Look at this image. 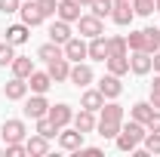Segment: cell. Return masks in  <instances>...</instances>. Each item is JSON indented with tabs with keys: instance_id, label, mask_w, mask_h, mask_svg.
Instances as JSON below:
<instances>
[{
	"instance_id": "1",
	"label": "cell",
	"mask_w": 160,
	"mask_h": 157,
	"mask_svg": "<svg viewBox=\"0 0 160 157\" xmlns=\"http://www.w3.org/2000/svg\"><path fill=\"white\" fill-rule=\"evenodd\" d=\"M142 139H145V123L132 120L129 126H120V133H117V148H120V151H136Z\"/></svg>"
},
{
	"instance_id": "2",
	"label": "cell",
	"mask_w": 160,
	"mask_h": 157,
	"mask_svg": "<svg viewBox=\"0 0 160 157\" xmlns=\"http://www.w3.org/2000/svg\"><path fill=\"white\" fill-rule=\"evenodd\" d=\"M25 114L31 120H37V117H46L49 114V102L43 99V93H34V96L25 102Z\"/></svg>"
},
{
	"instance_id": "3",
	"label": "cell",
	"mask_w": 160,
	"mask_h": 157,
	"mask_svg": "<svg viewBox=\"0 0 160 157\" xmlns=\"http://www.w3.org/2000/svg\"><path fill=\"white\" fill-rule=\"evenodd\" d=\"M77 28H80V34L83 37H99V34H105V25H102L99 16H80L77 19Z\"/></svg>"
},
{
	"instance_id": "4",
	"label": "cell",
	"mask_w": 160,
	"mask_h": 157,
	"mask_svg": "<svg viewBox=\"0 0 160 157\" xmlns=\"http://www.w3.org/2000/svg\"><path fill=\"white\" fill-rule=\"evenodd\" d=\"M0 133H3V142L9 145V142H25V123L22 120H3V126H0Z\"/></svg>"
},
{
	"instance_id": "5",
	"label": "cell",
	"mask_w": 160,
	"mask_h": 157,
	"mask_svg": "<svg viewBox=\"0 0 160 157\" xmlns=\"http://www.w3.org/2000/svg\"><path fill=\"white\" fill-rule=\"evenodd\" d=\"M19 13H22V22L28 25V28H34V25H40V22L46 19L43 13H40V6H37V0H25L19 6Z\"/></svg>"
},
{
	"instance_id": "6",
	"label": "cell",
	"mask_w": 160,
	"mask_h": 157,
	"mask_svg": "<svg viewBox=\"0 0 160 157\" xmlns=\"http://www.w3.org/2000/svg\"><path fill=\"white\" fill-rule=\"evenodd\" d=\"M46 117H49V120L62 129V126H68V123L74 120V111H71V105L59 102V105H49V114H46Z\"/></svg>"
},
{
	"instance_id": "7",
	"label": "cell",
	"mask_w": 160,
	"mask_h": 157,
	"mask_svg": "<svg viewBox=\"0 0 160 157\" xmlns=\"http://www.w3.org/2000/svg\"><path fill=\"white\" fill-rule=\"evenodd\" d=\"M99 93H102L105 99H117L120 93H123V83H120V77L108 71V74H105V77L99 80Z\"/></svg>"
},
{
	"instance_id": "8",
	"label": "cell",
	"mask_w": 160,
	"mask_h": 157,
	"mask_svg": "<svg viewBox=\"0 0 160 157\" xmlns=\"http://www.w3.org/2000/svg\"><path fill=\"white\" fill-rule=\"evenodd\" d=\"M62 49H65V59H68V62H80V59H86V56H89V46H86L80 37H71Z\"/></svg>"
},
{
	"instance_id": "9",
	"label": "cell",
	"mask_w": 160,
	"mask_h": 157,
	"mask_svg": "<svg viewBox=\"0 0 160 157\" xmlns=\"http://www.w3.org/2000/svg\"><path fill=\"white\" fill-rule=\"evenodd\" d=\"M59 145L65 148V151H77L80 145H83V133H80V129H65V126H62L59 129Z\"/></svg>"
},
{
	"instance_id": "10",
	"label": "cell",
	"mask_w": 160,
	"mask_h": 157,
	"mask_svg": "<svg viewBox=\"0 0 160 157\" xmlns=\"http://www.w3.org/2000/svg\"><path fill=\"white\" fill-rule=\"evenodd\" d=\"M129 71H132V74H148V71H151V53H145V49H132Z\"/></svg>"
},
{
	"instance_id": "11",
	"label": "cell",
	"mask_w": 160,
	"mask_h": 157,
	"mask_svg": "<svg viewBox=\"0 0 160 157\" xmlns=\"http://www.w3.org/2000/svg\"><path fill=\"white\" fill-rule=\"evenodd\" d=\"M68 80H71L74 86H89V83H92V68H89V65H80V62H77V65L71 68Z\"/></svg>"
},
{
	"instance_id": "12",
	"label": "cell",
	"mask_w": 160,
	"mask_h": 157,
	"mask_svg": "<svg viewBox=\"0 0 160 157\" xmlns=\"http://www.w3.org/2000/svg\"><path fill=\"white\" fill-rule=\"evenodd\" d=\"M96 123H99V120H96V111H86V108H83L80 114H74V129H80L83 136H86V133H92V129H96Z\"/></svg>"
},
{
	"instance_id": "13",
	"label": "cell",
	"mask_w": 160,
	"mask_h": 157,
	"mask_svg": "<svg viewBox=\"0 0 160 157\" xmlns=\"http://www.w3.org/2000/svg\"><path fill=\"white\" fill-rule=\"evenodd\" d=\"M56 16H59L62 22H68V25H71V22H77V19H80V3H77V0H62Z\"/></svg>"
},
{
	"instance_id": "14",
	"label": "cell",
	"mask_w": 160,
	"mask_h": 157,
	"mask_svg": "<svg viewBox=\"0 0 160 157\" xmlns=\"http://www.w3.org/2000/svg\"><path fill=\"white\" fill-rule=\"evenodd\" d=\"M3 93H6V99H12V102H19V99L28 96V80H22V77H12L6 86H3Z\"/></svg>"
},
{
	"instance_id": "15",
	"label": "cell",
	"mask_w": 160,
	"mask_h": 157,
	"mask_svg": "<svg viewBox=\"0 0 160 157\" xmlns=\"http://www.w3.org/2000/svg\"><path fill=\"white\" fill-rule=\"evenodd\" d=\"M46 71H49V77L56 80V83H62V80H68V74H71V65H68V59L62 56V59H52V62H49Z\"/></svg>"
},
{
	"instance_id": "16",
	"label": "cell",
	"mask_w": 160,
	"mask_h": 157,
	"mask_svg": "<svg viewBox=\"0 0 160 157\" xmlns=\"http://www.w3.org/2000/svg\"><path fill=\"white\" fill-rule=\"evenodd\" d=\"M28 86H31L34 93H46V89L52 86V77H49V71H31V77H28Z\"/></svg>"
},
{
	"instance_id": "17",
	"label": "cell",
	"mask_w": 160,
	"mask_h": 157,
	"mask_svg": "<svg viewBox=\"0 0 160 157\" xmlns=\"http://www.w3.org/2000/svg\"><path fill=\"white\" fill-rule=\"evenodd\" d=\"M49 40L65 46V43L71 40V28H68V22H62V19H59V22H52V25H49Z\"/></svg>"
},
{
	"instance_id": "18",
	"label": "cell",
	"mask_w": 160,
	"mask_h": 157,
	"mask_svg": "<svg viewBox=\"0 0 160 157\" xmlns=\"http://www.w3.org/2000/svg\"><path fill=\"white\" fill-rule=\"evenodd\" d=\"M111 19L117 22V25H129V22L136 19V9H132L129 3H114V9H111Z\"/></svg>"
},
{
	"instance_id": "19",
	"label": "cell",
	"mask_w": 160,
	"mask_h": 157,
	"mask_svg": "<svg viewBox=\"0 0 160 157\" xmlns=\"http://www.w3.org/2000/svg\"><path fill=\"white\" fill-rule=\"evenodd\" d=\"M31 71H34V62L28 59V56H16V59H12V77L28 80V77H31Z\"/></svg>"
},
{
	"instance_id": "20",
	"label": "cell",
	"mask_w": 160,
	"mask_h": 157,
	"mask_svg": "<svg viewBox=\"0 0 160 157\" xmlns=\"http://www.w3.org/2000/svg\"><path fill=\"white\" fill-rule=\"evenodd\" d=\"M89 59H96V62L108 59V37H105V34L92 37V43H89Z\"/></svg>"
},
{
	"instance_id": "21",
	"label": "cell",
	"mask_w": 160,
	"mask_h": 157,
	"mask_svg": "<svg viewBox=\"0 0 160 157\" xmlns=\"http://www.w3.org/2000/svg\"><path fill=\"white\" fill-rule=\"evenodd\" d=\"M80 105L86 108V111H102V105H105V96H102L99 89H86L83 99H80Z\"/></svg>"
},
{
	"instance_id": "22",
	"label": "cell",
	"mask_w": 160,
	"mask_h": 157,
	"mask_svg": "<svg viewBox=\"0 0 160 157\" xmlns=\"http://www.w3.org/2000/svg\"><path fill=\"white\" fill-rule=\"evenodd\" d=\"M28 40V25L22 22V25H9L6 28V43H12V46H19V43H25Z\"/></svg>"
},
{
	"instance_id": "23",
	"label": "cell",
	"mask_w": 160,
	"mask_h": 157,
	"mask_svg": "<svg viewBox=\"0 0 160 157\" xmlns=\"http://www.w3.org/2000/svg\"><path fill=\"white\" fill-rule=\"evenodd\" d=\"M25 148H28V154H37V157H40V154H46V151H49V139L37 133V136H31L28 142H25Z\"/></svg>"
},
{
	"instance_id": "24",
	"label": "cell",
	"mask_w": 160,
	"mask_h": 157,
	"mask_svg": "<svg viewBox=\"0 0 160 157\" xmlns=\"http://www.w3.org/2000/svg\"><path fill=\"white\" fill-rule=\"evenodd\" d=\"M37 56H40L43 62H52V59H62V56H65V49H62V43H52V40H49V43H43V46L37 49Z\"/></svg>"
},
{
	"instance_id": "25",
	"label": "cell",
	"mask_w": 160,
	"mask_h": 157,
	"mask_svg": "<svg viewBox=\"0 0 160 157\" xmlns=\"http://www.w3.org/2000/svg\"><path fill=\"white\" fill-rule=\"evenodd\" d=\"M108 71L111 74H129V56H108Z\"/></svg>"
},
{
	"instance_id": "26",
	"label": "cell",
	"mask_w": 160,
	"mask_h": 157,
	"mask_svg": "<svg viewBox=\"0 0 160 157\" xmlns=\"http://www.w3.org/2000/svg\"><path fill=\"white\" fill-rule=\"evenodd\" d=\"M151 114H154V105H151V102H136V105H132V120L148 123V120H151Z\"/></svg>"
},
{
	"instance_id": "27",
	"label": "cell",
	"mask_w": 160,
	"mask_h": 157,
	"mask_svg": "<svg viewBox=\"0 0 160 157\" xmlns=\"http://www.w3.org/2000/svg\"><path fill=\"white\" fill-rule=\"evenodd\" d=\"M102 120H111V123H123V108L117 102H108L102 105Z\"/></svg>"
},
{
	"instance_id": "28",
	"label": "cell",
	"mask_w": 160,
	"mask_h": 157,
	"mask_svg": "<svg viewBox=\"0 0 160 157\" xmlns=\"http://www.w3.org/2000/svg\"><path fill=\"white\" fill-rule=\"evenodd\" d=\"M145 53H157L160 49V28H145Z\"/></svg>"
},
{
	"instance_id": "29",
	"label": "cell",
	"mask_w": 160,
	"mask_h": 157,
	"mask_svg": "<svg viewBox=\"0 0 160 157\" xmlns=\"http://www.w3.org/2000/svg\"><path fill=\"white\" fill-rule=\"evenodd\" d=\"M120 126H123V123H111V120H99V123H96V129H99L102 139H117Z\"/></svg>"
},
{
	"instance_id": "30",
	"label": "cell",
	"mask_w": 160,
	"mask_h": 157,
	"mask_svg": "<svg viewBox=\"0 0 160 157\" xmlns=\"http://www.w3.org/2000/svg\"><path fill=\"white\" fill-rule=\"evenodd\" d=\"M126 49H129L126 37H108V56H126Z\"/></svg>"
},
{
	"instance_id": "31",
	"label": "cell",
	"mask_w": 160,
	"mask_h": 157,
	"mask_svg": "<svg viewBox=\"0 0 160 157\" xmlns=\"http://www.w3.org/2000/svg\"><path fill=\"white\" fill-rule=\"evenodd\" d=\"M37 133L46 136V139H52V136H59V126H56L49 117H37Z\"/></svg>"
},
{
	"instance_id": "32",
	"label": "cell",
	"mask_w": 160,
	"mask_h": 157,
	"mask_svg": "<svg viewBox=\"0 0 160 157\" xmlns=\"http://www.w3.org/2000/svg\"><path fill=\"white\" fill-rule=\"evenodd\" d=\"M142 142H145V148H148V154H160V133H151V129H148Z\"/></svg>"
},
{
	"instance_id": "33",
	"label": "cell",
	"mask_w": 160,
	"mask_h": 157,
	"mask_svg": "<svg viewBox=\"0 0 160 157\" xmlns=\"http://www.w3.org/2000/svg\"><path fill=\"white\" fill-rule=\"evenodd\" d=\"M111 9H114V0H92V16H111Z\"/></svg>"
},
{
	"instance_id": "34",
	"label": "cell",
	"mask_w": 160,
	"mask_h": 157,
	"mask_svg": "<svg viewBox=\"0 0 160 157\" xmlns=\"http://www.w3.org/2000/svg\"><path fill=\"white\" fill-rule=\"evenodd\" d=\"M12 59H16V53H12V43H0V68L12 65Z\"/></svg>"
},
{
	"instance_id": "35",
	"label": "cell",
	"mask_w": 160,
	"mask_h": 157,
	"mask_svg": "<svg viewBox=\"0 0 160 157\" xmlns=\"http://www.w3.org/2000/svg\"><path fill=\"white\" fill-rule=\"evenodd\" d=\"M132 9H136V16H151L157 6H154V0H136V3H132Z\"/></svg>"
},
{
	"instance_id": "36",
	"label": "cell",
	"mask_w": 160,
	"mask_h": 157,
	"mask_svg": "<svg viewBox=\"0 0 160 157\" xmlns=\"http://www.w3.org/2000/svg\"><path fill=\"white\" fill-rule=\"evenodd\" d=\"M37 6H40V13H43L46 19L59 13V3H56V0H37Z\"/></svg>"
},
{
	"instance_id": "37",
	"label": "cell",
	"mask_w": 160,
	"mask_h": 157,
	"mask_svg": "<svg viewBox=\"0 0 160 157\" xmlns=\"http://www.w3.org/2000/svg\"><path fill=\"white\" fill-rule=\"evenodd\" d=\"M6 154L9 157H22V154H28V148H25V142H9V145H6Z\"/></svg>"
},
{
	"instance_id": "38",
	"label": "cell",
	"mask_w": 160,
	"mask_h": 157,
	"mask_svg": "<svg viewBox=\"0 0 160 157\" xmlns=\"http://www.w3.org/2000/svg\"><path fill=\"white\" fill-rule=\"evenodd\" d=\"M126 43H129L132 49H145V34L136 31V34H129V37H126Z\"/></svg>"
},
{
	"instance_id": "39",
	"label": "cell",
	"mask_w": 160,
	"mask_h": 157,
	"mask_svg": "<svg viewBox=\"0 0 160 157\" xmlns=\"http://www.w3.org/2000/svg\"><path fill=\"white\" fill-rule=\"evenodd\" d=\"M19 6H22V0H0V13H19Z\"/></svg>"
},
{
	"instance_id": "40",
	"label": "cell",
	"mask_w": 160,
	"mask_h": 157,
	"mask_svg": "<svg viewBox=\"0 0 160 157\" xmlns=\"http://www.w3.org/2000/svg\"><path fill=\"white\" fill-rule=\"evenodd\" d=\"M145 126H148L151 133H160V111H154V114H151V120H148Z\"/></svg>"
},
{
	"instance_id": "41",
	"label": "cell",
	"mask_w": 160,
	"mask_h": 157,
	"mask_svg": "<svg viewBox=\"0 0 160 157\" xmlns=\"http://www.w3.org/2000/svg\"><path fill=\"white\" fill-rule=\"evenodd\" d=\"M77 154H83V157H102V148H83V145H80Z\"/></svg>"
},
{
	"instance_id": "42",
	"label": "cell",
	"mask_w": 160,
	"mask_h": 157,
	"mask_svg": "<svg viewBox=\"0 0 160 157\" xmlns=\"http://www.w3.org/2000/svg\"><path fill=\"white\" fill-rule=\"evenodd\" d=\"M151 68L160 74V49H157V53H151Z\"/></svg>"
},
{
	"instance_id": "43",
	"label": "cell",
	"mask_w": 160,
	"mask_h": 157,
	"mask_svg": "<svg viewBox=\"0 0 160 157\" xmlns=\"http://www.w3.org/2000/svg\"><path fill=\"white\" fill-rule=\"evenodd\" d=\"M151 105H154V111H160V93H151Z\"/></svg>"
},
{
	"instance_id": "44",
	"label": "cell",
	"mask_w": 160,
	"mask_h": 157,
	"mask_svg": "<svg viewBox=\"0 0 160 157\" xmlns=\"http://www.w3.org/2000/svg\"><path fill=\"white\" fill-rule=\"evenodd\" d=\"M151 93H160V74L154 77V83H151Z\"/></svg>"
},
{
	"instance_id": "45",
	"label": "cell",
	"mask_w": 160,
	"mask_h": 157,
	"mask_svg": "<svg viewBox=\"0 0 160 157\" xmlns=\"http://www.w3.org/2000/svg\"><path fill=\"white\" fill-rule=\"evenodd\" d=\"M80 6H92V0H77Z\"/></svg>"
},
{
	"instance_id": "46",
	"label": "cell",
	"mask_w": 160,
	"mask_h": 157,
	"mask_svg": "<svg viewBox=\"0 0 160 157\" xmlns=\"http://www.w3.org/2000/svg\"><path fill=\"white\" fill-rule=\"evenodd\" d=\"M154 6H157V13H160V0H154Z\"/></svg>"
},
{
	"instance_id": "47",
	"label": "cell",
	"mask_w": 160,
	"mask_h": 157,
	"mask_svg": "<svg viewBox=\"0 0 160 157\" xmlns=\"http://www.w3.org/2000/svg\"><path fill=\"white\" fill-rule=\"evenodd\" d=\"M114 3H129V0H114Z\"/></svg>"
},
{
	"instance_id": "48",
	"label": "cell",
	"mask_w": 160,
	"mask_h": 157,
	"mask_svg": "<svg viewBox=\"0 0 160 157\" xmlns=\"http://www.w3.org/2000/svg\"><path fill=\"white\" fill-rule=\"evenodd\" d=\"M0 154H3V148H0Z\"/></svg>"
}]
</instances>
